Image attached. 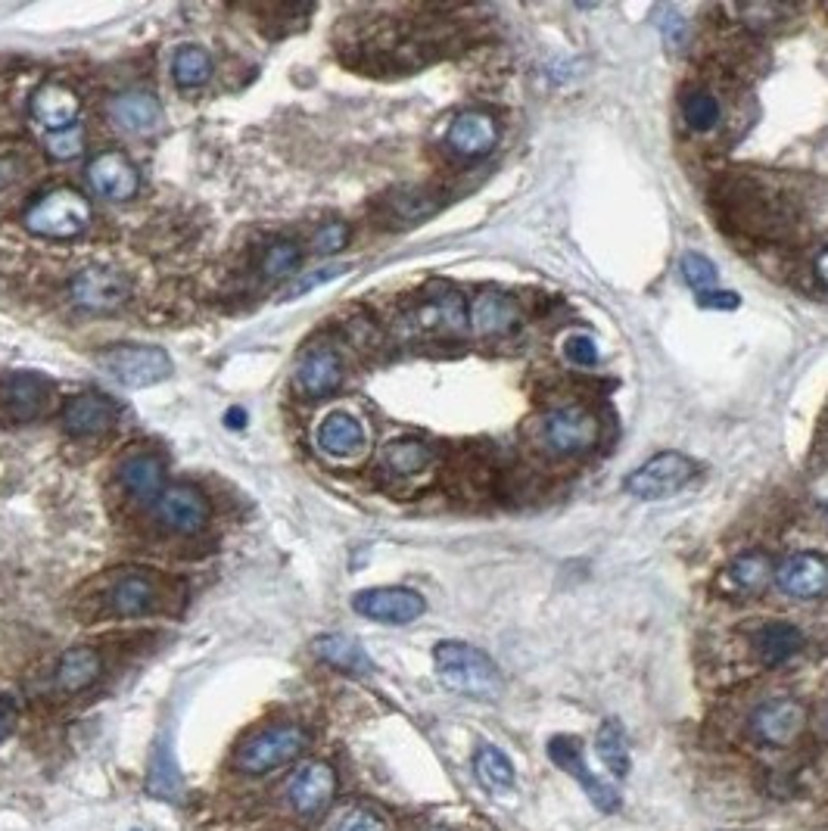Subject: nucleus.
<instances>
[{
    "label": "nucleus",
    "instance_id": "obj_40",
    "mask_svg": "<svg viewBox=\"0 0 828 831\" xmlns=\"http://www.w3.org/2000/svg\"><path fill=\"white\" fill-rule=\"evenodd\" d=\"M330 831H387V822L368 807H346L330 822Z\"/></svg>",
    "mask_w": 828,
    "mask_h": 831
},
{
    "label": "nucleus",
    "instance_id": "obj_37",
    "mask_svg": "<svg viewBox=\"0 0 828 831\" xmlns=\"http://www.w3.org/2000/svg\"><path fill=\"white\" fill-rule=\"evenodd\" d=\"M437 206L439 203L434 193H427V190H412V187H409V190H399L392 200H387L392 222H399V225H414V222L434 215Z\"/></svg>",
    "mask_w": 828,
    "mask_h": 831
},
{
    "label": "nucleus",
    "instance_id": "obj_42",
    "mask_svg": "<svg viewBox=\"0 0 828 831\" xmlns=\"http://www.w3.org/2000/svg\"><path fill=\"white\" fill-rule=\"evenodd\" d=\"M346 243H349V225L346 222H327L312 237V253L334 255L340 253Z\"/></svg>",
    "mask_w": 828,
    "mask_h": 831
},
{
    "label": "nucleus",
    "instance_id": "obj_18",
    "mask_svg": "<svg viewBox=\"0 0 828 831\" xmlns=\"http://www.w3.org/2000/svg\"><path fill=\"white\" fill-rule=\"evenodd\" d=\"M28 113L35 118V125H41L47 135H57V131H66L72 125H78L81 100L66 85L47 81V85H41L38 91L32 93Z\"/></svg>",
    "mask_w": 828,
    "mask_h": 831
},
{
    "label": "nucleus",
    "instance_id": "obj_21",
    "mask_svg": "<svg viewBox=\"0 0 828 831\" xmlns=\"http://www.w3.org/2000/svg\"><path fill=\"white\" fill-rule=\"evenodd\" d=\"M776 579V561L766 552H744L723 570V589L732 599H757Z\"/></svg>",
    "mask_w": 828,
    "mask_h": 831
},
{
    "label": "nucleus",
    "instance_id": "obj_49",
    "mask_svg": "<svg viewBox=\"0 0 828 831\" xmlns=\"http://www.w3.org/2000/svg\"><path fill=\"white\" fill-rule=\"evenodd\" d=\"M13 181H16V165L10 160H0V193L13 185Z\"/></svg>",
    "mask_w": 828,
    "mask_h": 831
},
{
    "label": "nucleus",
    "instance_id": "obj_19",
    "mask_svg": "<svg viewBox=\"0 0 828 831\" xmlns=\"http://www.w3.org/2000/svg\"><path fill=\"white\" fill-rule=\"evenodd\" d=\"M103 601L113 617H143V614H153L162 604L160 582L150 574L135 570V574L115 579Z\"/></svg>",
    "mask_w": 828,
    "mask_h": 831
},
{
    "label": "nucleus",
    "instance_id": "obj_6",
    "mask_svg": "<svg viewBox=\"0 0 828 831\" xmlns=\"http://www.w3.org/2000/svg\"><path fill=\"white\" fill-rule=\"evenodd\" d=\"M694 474H698V467L689 455L661 452V455L648 458L642 467H636L623 486L629 495H636L642 502H661V499L676 495L679 489H686L694 480Z\"/></svg>",
    "mask_w": 828,
    "mask_h": 831
},
{
    "label": "nucleus",
    "instance_id": "obj_41",
    "mask_svg": "<svg viewBox=\"0 0 828 831\" xmlns=\"http://www.w3.org/2000/svg\"><path fill=\"white\" fill-rule=\"evenodd\" d=\"M81 150H85V128L81 125H72L66 131L47 135V153L53 160H75V156H81Z\"/></svg>",
    "mask_w": 828,
    "mask_h": 831
},
{
    "label": "nucleus",
    "instance_id": "obj_8",
    "mask_svg": "<svg viewBox=\"0 0 828 831\" xmlns=\"http://www.w3.org/2000/svg\"><path fill=\"white\" fill-rule=\"evenodd\" d=\"M153 514L162 527L175 536H197L206 530L212 505L209 499L190 483H172L162 489V495L153 502Z\"/></svg>",
    "mask_w": 828,
    "mask_h": 831
},
{
    "label": "nucleus",
    "instance_id": "obj_17",
    "mask_svg": "<svg viewBox=\"0 0 828 831\" xmlns=\"http://www.w3.org/2000/svg\"><path fill=\"white\" fill-rule=\"evenodd\" d=\"M334 791H337L334 769L327 763L312 760L302 763L300 769H297V776L290 779L287 801H290V807L297 809L300 816H315V813H322L334 801Z\"/></svg>",
    "mask_w": 828,
    "mask_h": 831
},
{
    "label": "nucleus",
    "instance_id": "obj_52",
    "mask_svg": "<svg viewBox=\"0 0 828 831\" xmlns=\"http://www.w3.org/2000/svg\"><path fill=\"white\" fill-rule=\"evenodd\" d=\"M434 831H449V829H434Z\"/></svg>",
    "mask_w": 828,
    "mask_h": 831
},
{
    "label": "nucleus",
    "instance_id": "obj_45",
    "mask_svg": "<svg viewBox=\"0 0 828 831\" xmlns=\"http://www.w3.org/2000/svg\"><path fill=\"white\" fill-rule=\"evenodd\" d=\"M346 272V265H324L318 272H312V275L300 280V284H293L287 293H284V300H293V297H302V293H309L312 287H318V284H327V280H334V277H340Z\"/></svg>",
    "mask_w": 828,
    "mask_h": 831
},
{
    "label": "nucleus",
    "instance_id": "obj_12",
    "mask_svg": "<svg viewBox=\"0 0 828 831\" xmlns=\"http://www.w3.org/2000/svg\"><path fill=\"white\" fill-rule=\"evenodd\" d=\"M549 757H552L564 772H570L579 785L586 788V794L592 797V804L604 813H614V809H620V791L611 785V782H604L599 779L592 769H589V763L582 757V744L574 739V735H557V739L549 741Z\"/></svg>",
    "mask_w": 828,
    "mask_h": 831
},
{
    "label": "nucleus",
    "instance_id": "obj_7",
    "mask_svg": "<svg viewBox=\"0 0 828 831\" xmlns=\"http://www.w3.org/2000/svg\"><path fill=\"white\" fill-rule=\"evenodd\" d=\"M97 365L128 390L156 387L172 374V358L156 347H113L97 355Z\"/></svg>",
    "mask_w": 828,
    "mask_h": 831
},
{
    "label": "nucleus",
    "instance_id": "obj_20",
    "mask_svg": "<svg viewBox=\"0 0 828 831\" xmlns=\"http://www.w3.org/2000/svg\"><path fill=\"white\" fill-rule=\"evenodd\" d=\"M346 368L340 352L334 349L318 347L309 349L297 365V390H300L305 399H324V395L337 393L340 383H343Z\"/></svg>",
    "mask_w": 828,
    "mask_h": 831
},
{
    "label": "nucleus",
    "instance_id": "obj_28",
    "mask_svg": "<svg viewBox=\"0 0 828 831\" xmlns=\"http://www.w3.org/2000/svg\"><path fill=\"white\" fill-rule=\"evenodd\" d=\"M100 672H103V660H100V654L88 645H78L70 647L63 657H60V664H57V670H53V682H57V689L63 694H78L85 692V689H91L93 682L100 679Z\"/></svg>",
    "mask_w": 828,
    "mask_h": 831
},
{
    "label": "nucleus",
    "instance_id": "obj_35",
    "mask_svg": "<svg viewBox=\"0 0 828 831\" xmlns=\"http://www.w3.org/2000/svg\"><path fill=\"white\" fill-rule=\"evenodd\" d=\"M181 772L175 766V757L172 751L160 744L156 754H153V763H150V776H147V791L160 801H178L181 797Z\"/></svg>",
    "mask_w": 828,
    "mask_h": 831
},
{
    "label": "nucleus",
    "instance_id": "obj_24",
    "mask_svg": "<svg viewBox=\"0 0 828 831\" xmlns=\"http://www.w3.org/2000/svg\"><path fill=\"white\" fill-rule=\"evenodd\" d=\"M315 442L330 458H352L368 445V433H365V424L359 417L337 408V412L322 417V424L315 430Z\"/></svg>",
    "mask_w": 828,
    "mask_h": 831
},
{
    "label": "nucleus",
    "instance_id": "obj_22",
    "mask_svg": "<svg viewBox=\"0 0 828 831\" xmlns=\"http://www.w3.org/2000/svg\"><path fill=\"white\" fill-rule=\"evenodd\" d=\"M0 402L13 420L28 424V420L45 415L47 402H50V383L38 374H10L0 383Z\"/></svg>",
    "mask_w": 828,
    "mask_h": 831
},
{
    "label": "nucleus",
    "instance_id": "obj_5",
    "mask_svg": "<svg viewBox=\"0 0 828 831\" xmlns=\"http://www.w3.org/2000/svg\"><path fill=\"white\" fill-rule=\"evenodd\" d=\"M305 732L293 722H284V726H272V729H262L250 739L243 741V747L237 751V766L250 776H265V772H275L284 763L297 760L302 751H305Z\"/></svg>",
    "mask_w": 828,
    "mask_h": 831
},
{
    "label": "nucleus",
    "instance_id": "obj_39",
    "mask_svg": "<svg viewBox=\"0 0 828 831\" xmlns=\"http://www.w3.org/2000/svg\"><path fill=\"white\" fill-rule=\"evenodd\" d=\"M716 265L701 253L682 255V280L689 284L694 293H707L716 287Z\"/></svg>",
    "mask_w": 828,
    "mask_h": 831
},
{
    "label": "nucleus",
    "instance_id": "obj_11",
    "mask_svg": "<svg viewBox=\"0 0 828 831\" xmlns=\"http://www.w3.org/2000/svg\"><path fill=\"white\" fill-rule=\"evenodd\" d=\"M88 185L100 197V200H110V203H125V200H135L140 190V172L135 168V162L128 160L125 153L118 150H103L97 153L88 168Z\"/></svg>",
    "mask_w": 828,
    "mask_h": 831
},
{
    "label": "nucleus",
    "instance_id": "obj_25",
    "mask_svg": "<svg viewBox=\"0 0 828 831\" xmlns=\"http://www.w3.org/2000/svg\"><path fill=\"white\" fill-rule=\"evenodd\" d=\"M412 324L421 333H461L467 327V302L455 290H439L414 309Z\"/></svg>",
    "mask_w": 828,
    "mask_h": 831
},
{
    "label": "nucleus",
    "instance_id": "obj_13",
    "mask_svg": "<svg viewBox=\"0 0 828 831\" xmlns=\"http://www.w3.org/2000/svg\"><path fill=\"white\" fill-rule=\"evenodd\" d=\"M806 726V710L801 701L794 697H769L763 701L754 716H751V729L763 744L773 747H788L801 739Z\"/></svg>",
    "mask_w": 828,
    "mask_h": 831
},
{
    "label": "nucleus",
    "instance_id": "obj_34",
    "mask_svg": "<svg viewBox=\"0 0 828 831\" xmlns=\"http://www.w3.org/2000/svg\"><path fill=\"white\" fill-rule=\"evenodd\" d=\"M595 747H599V757L604 763V769L623 782L629 776V744H626V735H623L620 722L617 719H607L599 729V739H595Z\"/></svg>",
    "mask_w": 828,
    "mask_h": 831
},
{
    "label": "nucleus",
    "instance_id": "obj_46",
    "mask_svg": "<svg viewBox=\"0 0 828 831\" xmlns=\"http://www.w3.org/2000/svg\"><path fill=\"white\" fill-rule=\"evenodd\" d=\"M738 293H723V290H707V293H698V305L701 309H716V312H729V309H738Z\"/></svg>",
    "mask_w": 828,
    "mask_h": 831
},
{
    "label": "nucleus",
    "instance_id": "obj_51",
    "mask_svg": "<svg viewBox=\"0 0 828 831\" xmlns=\"http://www.w3.org/2000/svg\"><path fill=\"white\" fill-rule=\"evenodd\" d=\"M247 424V415L240 412V408H230L228 412V427H234V430H240Z\"/></svg>",
    "mask_w": 828,
    "mask_h": 831
},
{
    "label": "nucleus",
    "instance_id": "obj_26",
    "mask_svg": "<svg viewBox=\"0 0 828 831\" xmlns=\"http://www.w3.org/2000/svg\"><path fill=\"white\" fill-rule=\"evenodd\" d=\"M110 118L115 128L128 131V135H153L162 125V106L153 93L147 91H125L115 93L110 100Z\"/></svg>",
    "mask_w": 828,
    "mask_h": 831
},
{
    "label": "nucleus",
    "instance_id": "obj_43",
    "mask_svg": "<svg viewBox=\"0 0 828 831\" xmlns=\"http://www.w3.org/2000/svg\"><path fill=\"white\" fill-rule=\"evenodd\" d=\"M564 355L574 362L576 368H592V365H599V343L589 333H574L564 343Z\"/></svg>",
    "mask_w": 828,
    "mask_h": 831
},
{
    "label": "nucleus",
    "instance_id": "obj_4",
    "mask_svg": "<svg viewBox=\"0 0 828 831\" xmlns=\"http://www.w3.org/2000/svg\"><path fill=\"white\" fill-rule=\"evenodd\" d=\"M93 209L85 193L72 187H53L25 209V231L45 240H75L91 228Z\"/></svg>",
    "mask_w": 828,
    "mask_h": 831
},
{
    "label": "nucleus",
    "instance_id": "obj_29",
    "mask_svg": "<svg viewBox=\"0 0 828 831\" xmlns=\"http://www.w3.org/2000/svg\"><path fill=\"white\" fill-rule=\"evenodd\" d=\"M801 647H804V635L791 624H763L754 632V651L766 667L788 664L794 654H801Z\"/></svg>",
    "mask_w": 828,
    "mask_h": 831
},
{
    "label": "nucleus",
    "instance_id": "obj_48",
    "mask_svg": "<svg viewBox=\"0 0 828 831\" xmlns=\"http://www.w3.org/2000/svg\"><path fill=\"white\" fill-rule=\"evenodd\" d=\"M664 16H667V20H664L661 28H664V35H667L669 45H676V41L682 38V32H686V20H682L676 10H664Z\"/></svg>",
    "mask_w": 828,
    "mask_h": 831
},
{
    "label": "nucleus",
    "instance_id": "obj_10",
    "mask_svg": "<svg viewBox=\"0 0 828 831\" xmlns=\"http://www.w3.org/2000/svg\"><path fill=\"white\" fill-rule=\"evenodd\" d=\"M355 614L377 620V624L405 626L414 624L424 610L427 601L421 599L414 589H402V586H380V589H365L352 599Z\"/></svg>",
    "mask_w": 828,
    "mask_h": 831
},
{
    "label": "nucleus",
    "instance_id": "obj_33",
    "mask_svg": "<svg viewBox=\"0 0 828 831\" xmlns=\"http://www.w3.org/2000/svg\"><path fill=\"white\" fill-rule=\"evenodd\" d=\"M172 78L178 88L185 91H193V88H203L209 78H212V56H209L206 47L185 45L175 60H172Z\"/></svg>",
    "mask_w": 828,
    "mask_h": 831
},
{
    "label": "nucleus",
    "instance_id": "obj_44",
    "mask_svg": "<svg viewBox=\"0 0 828 831\" xmlns=\"http://www.w3.org/2000/svg\"><path fill=\"white\" fill-rule=\"evenodd\" d=\"M785 13H788V10H785V7H776V3H754V7H738L736 10V16H741L748 28H769V25H779Z\"/></svg>",
    "mask_w": 828,
    "mask_h": 831
},
{
    "label": "nucleus",
    "instance_id": "obj_16",
    "mask_svg": "<svg viewBox=\"0 0 828 831\" xmlns=\"http://www.w3.org/2000/svg\"><path fill=\"white\" fill-rule=\"evenodd\" d=\"M517 324H520V305L499 290H484L467 305V327L484 340L507 337L517 330Z\"/></svg>",
    "mask_w": 828,
    "mask_h": 831
},
{
    "label": "nucleus",
    "instance_id": "obj_27",
    "mask_svg": "<svg viewBox=\"0 0 828 831\" xmlns=\"http://www.w3.org/2000/svg\"><path fill=\"white\" fill-rule=\"evenodd\" d=\"M122 489L138 502H156L165 489V464L153 452H138L118 467Z\"/></svg>",
    "mask_w": 828,
    "mask_h": 831
},
{
    "label": "nucleus",
    "instance_id": "obj_32",
    "mask_svg": "<svg viewBox=\"0 0 828 831\" xmlns=\"http://www.w3.org/2000/svg\"><path fill=\"white\" fill-rule=\"evenodd\" d=\"M474 772L480 785L492 794H505L514 788V766L495 744H480L474 754Z\"/></svg>",
    "mask_w": 828,
    "mask_h": 831
},
{
    "label": "nucleus",
    "instance_id": "obj_50",
    "mask_svg": "<svg viewBox=\"0 0 828 831\" xmlns=\"http://www.w3.org/2000/svg\"><path fill=\"white\" fill-rule=\"evenodd\" d=\"M816 277H819V284L828 290V250L816 255Z\"/></svg>",
    "mask_w": 828,
    "mask_h": 831
},
{
    "label": "nucleus",
    "instance_id": "obj_3",
    "mask_svg": "<svg viewBox=\"0 0 828 831\" xmlns=\"http://www.w3.org/2000/svg\"><path fill=\"white\" fill-rule=\"evenodd\" d=\"M439 682L467 697H495L502 692V672L492 657L467 642H439L434 651Z\"/></svg>",
    "mask_w": 828,
    "mask_h": 831
},
{
    "label": "nucleus",
    "instance_id": "obj_47",
    "mask_svg": "<svg viewBox=\"0 0 828 831\" xmlns=\"http://www.w3.org/2000/svg\"><path fill=\"white\" fill-rule=\"evenodd\" d=\"M16 719H20V710H16V701L10 694H0V741H7L16 729Z\"/></svg>",
    "mask_w": 828,
    "mask_h": 831
},
{
    "label": "nucleus",
    "instance_id": "obj_30",
    "mask_svg": "<svg viewBox=\"0 0 828 831\" xmlns=\"http://www.w3.org/2000/svg\"><path fill=\"white\" fill-rule=\"evenodd\" d=\"M380 462H384V467H387L390 474H396V477H417V474H424V470L434 464V449H430L424 439H392V442L384 445Z\"/></svg>",
    "mask_w": 828,
    "mask_h": 831
},
{
    "label": "nucleus",
    "instance_id": "obj_1",
    "mask_svg": "<svg viewBox=\"0 0 828 831\" xmlns=\"http://www.w3.org/2000/svg\"><path fill=\"white\" fill-rule=\"evenodd\" d=\"M527 433L542 452H549L554 458H574L599 445L601 420L589 408L564 405V408H552L532 417Z\"/></svg>",
    "mask_w": 828,
    "mask_h": 831
},
{
    "label": "nucleus",
    "instance_id": "obj_2",
    "mask_svg": "<svg viewBox=\"0 0 828 831\" xmlns=\"http://www.w3.org/2000/svg\"><path fill=\"white\" fill-rule=\"evenodd\" d=\"M723 203L729 206V215L738 222V228L757 234V237H782L794 228V209L788 206L779 193L766 190L754 178H732L726 185Z\"/></svg>",
    "mask_w": 828,
    "mask_h": 831
},
{
    "label": "nucleus",
    "instance_id": "obj_14",
    "mask_svg": "<svg viewBox=\"0 0 828 831\" xmlns=\"http://www.w3.org/2000/svg\"><path fill=\"white\" fill-rule=\"evenodd\" d=\"M776 582L785 595L813 601L828 595V561L816 552H794L776 564Z\"/></svg>",
    "mask_w": 828,
    "mask_h": 831
},
{
    "label": "nucleus",
    "instance_id": "obj_9",
    "mask_svg": "<svg viewBox=\"0 0 828 831\" xmlns=\"http://www.w3.org/2000/svg\"><path fill=\"white\" fill-rule=\"evenodd\" d=\"M72 302L85 312H115L131 297V280L115 268H85L72 277Z\"/></svg>",
    "mask_w": 828,
    "mask_h": 831
},
{
    "label": "nucleus",
    "instance_id": "obj_31",
    "mask_svg": "<svg viewBox=\"0 0 828 831\" xmlns=\"http://www.w3.org/2000/svg\"><path fill=\"white\" fill-rule=\"evenodd\" d=\"M315 654L322 657L324 664H330V667H337V670L343 672H355V676H365V672L374 670V664H371V657L365 654V647L359 645L355 639H349V635H322L318 642H315Z\"/></svg>",
    "mask_w": 828,
    "mask_h": 831
},
{
    "label": "nucleus",
    "instance_id": "obj_15",
    "mask_svg": "<svg viewBox=\"0 0 828 831\" xmlns=\"http://www.w3.org/2000/svg\"><path fill=\"white\" fill-rule=\"evenodd\" d=\"M449 150L461 156V160H480L486 153L495 150L499 143V125L495 118L484 113V110H464L452 118L449 135H446Z\"/></svg>",
    "mask_w": 828,
    "mask_h": 831
},
{
    "label": "nucleus",
    "instance_id": "obj_36",
    "mask_svg": "<svg viewBox=\"0 0 828 831\" xmlns=\"http://www.w3.org/2000/svg\"><path fill=\"white\" fill-rule=\"evenodd\" d=\"M682 118H686V125H689L691 131L704 135V131H714L716 125H719L723 106H719V100L711 91L694 88V91L682 97Z\"/></svg>",
    "mask_w": 828,
    "mask_h": 831
},
{
    "label": "nucleus",
    "instance_id": "obj_23",
    "mask_svg": "<svg viewBox=\"0 0 828 831\" xmlns=\"http://www.w3.org/2000/svg\"><path fill=\"white\" fill-rule=\"evenodd\" d=\"M118 417V408L113 405V399L100 393H81L66 402L63 408V424L66 433L75 439H91L106 433Z\"/></svg>",
    "mask_w": 828,
    "mask_h": 831
},
{
    "label": "nucleus",
    "instance_id": "obj_38",
    "mask_svg": "<svg viewBox=\"0 0 828 831\" xmlns=\"http://www.w3.org/2000/svg\"><path fill=\"white\" fill-rule=\"evenodd\" d=\"M302 262V247L297 240H275L265 247L262 253V262H259V272L265 277H287L293 275L300 268Z\"/></svg>",
    "mask_w": 828,
    "mask_h": 831
}]
</instances>
